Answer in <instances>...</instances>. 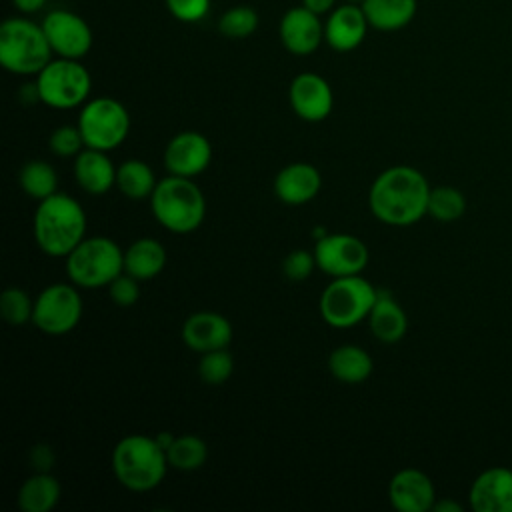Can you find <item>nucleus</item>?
<instances>
[{
  "instance_id": "f257e3e1",
  "label": "nucleus",
  "mask_w": 512,
  "mask_h": 512,
  "mask_svg": "<svg viewBox=\"0 0 512 512\" xmlns=\"http://www.w3.org/2000/svg\"><path fill=\"white\" fill-rule=\"evenodd\" d=\"M430 186L412 166H392L376 176L368 192L372 214L388 226H410L428 214Z\"/></svg>"
},
{
  "instance_id": "f03ea898",
  "label": "nucleus",
  "mask_w": 512,
  "mask_h": 512,
  "mask_svg": "<svg viewBox=\"0 0 512 512\" xmlns=\"http://www.w3.org/2000/svg\"><path fill=\"white\" fill-rule=\"evenodd\" d=\"M32 230L44 254L68 256L86 238L84 208L76 198L56 192L38 202Z\"/></svg>"
},
{
  "instance_id": "7ed1b4c3",
  "label": "nucleus",
  "mask_w": 512,
  "mask_h": 512,
  "mask_svg": "<svg viewBox=\"0 0 512 512\" xmlns=\"http://www.w3.org/2000/svg\"><path fill=\"white\" fill-rule=\"evenodd\" d=\"M166 450L154 436L128 434L112 450V470L116 480L132 492L156 488L168 468Z\"/></svg>"
},
{
  "instance_id": "20e7f679",
  "label": "nucleus",
  "mask_w": 512,
  "mask_h": 512,
  "mask_svg": "<svg viewBox=\"0 0 512 512\" xmlns=\"http://www.w3.org/2000/svg\"><path fill=\"white\" fill-rule=\"evenodd\" d=\"M150 208L166 230L188 234L204 222L206 198L192 178L170 174L156 184L150 196Z\"/></svg>"
},
{
  "instance_id": "39448f33",
  "label": "nucleus",
  "mask_w": 512,
  "mask_h": 512,
  "mask_svg": "<svg viewBox=\"0 0 512 512\" xmlns=\"http://www.w3.org/2000/svg\"><path fill=\"white\" fill-rule=\"evenodd\" d=\"M52 48L42 24L28 18H8L0 26V64L20 76L38 74L50 60Z\"/></svg>"
},
{
  "instance_id": "423d86ee",
  "label": "nucleus",
  "mask_w": 512,
  "mask_h": 512,
  "mask_svg": "<svg viewBox=\"0 0 512 512\" xmlns=\"http://www.w3.org/2000/svg\"><path fill=\"white\" fill-rule=\"evenodd\" d=\"M66 272L78 288L108 286L124 272V252L112 238H84L66 256Z\"/></svg>"
},
{
  "instance_id": "0eeeda50",
  "label": "nucleus",
  "mask_w": 512,
  "mask_h": 512,
  "mask_svg": "<svg viewBox=\"0 0 512 512\" xmlns=\"http://www.w3.org/2000/svg\"><path fill=\"white\" fill-rule=\"evenodd\" d=\"M378 290L360 274L334 278L320 296V314L332 328H352L368 318Z\"/></svg>"
},
{
  "instance_id": "6e6552de",
  "label": "nucleus",
  "mask_w": 512,
  "mask_h": 512,
  "mask_svg": "<svg viewBox=\"0 0 512 512\" xmlns=\"http://www.w3.org/2000/svg\"><path fill=\"white\" fill-rule=\"evenodd\" d=\"M36 88L42 104L58 110H70L86 104L92 80L80 60L58 56L36 74Z\"/></svg>"
},
{
  "instance_id": "1a4fd4ad",
  "label": "nucleus",
  "mask_w": 512,
  "mask_h": 512,
  "mask_svg": "<svg viewBox=\"0 0 512 512\" xmlns=\"http://www.w3.org/2000/svg\"><path fill=\"white\" fill-rule=\"evenodd\" d=\"M78 128L86 148L110 152L126 140L130 132V114L122 102L110 96H98L82 106Z\"/></svg>"
},
{
  "instance_id": "9d476101",
  "label": "nucleus",
  "mask_w": 512,
  "mask_h": 512,
  "mask_svg": "<svg viewBox=\"0 0 512 512\" xmlns=\"http://www.w3.org/2000/svg\"><path fill=\"white\" fill-rule=\"evenodd\" d=\"M82 318L80 292L70 284H50L34 300L32 322L38 330L50 336L68 334Z\"/></svg>"
},
{
  "instance_id": "9b49d317",
  "label": "nucleus",
  "mask_w": 512,
  "mask_h": 512,
  "mask_svg": "<svg viewBox=\"0 0 512 512\" xmlns=\"http://www.w3.org/2000/svg\"><path fill=\"white\" fill-rule=\"evenodd\" d=\"M314 258L322 272L332 278L360 274L368 264V246L352 234H326L316 240Z\"/></svg>"
},
{
  "instance_id": "f8f14e48",
  "label": "nucleus",
  "mask_w": 512,
  "mask_h": 512,
  "mask_svg": "<svg viewBox=\"0 0 512 512\" xmlns=\"http://www.w3.org/2000/svg\"><path fill=\"white\" fill-rule=\"evenodd\" d=\"M50 48L60 58L80 60L92 48V30L88 22L68 10H52L42 20Z\"/></svg>"
},
{
  "instance_id": "ddd939ff",
  "label": "nucleus",
  "mask_w": 512,
  "mask_h": 512,
  "mask_svg": "<svg viewBox=\"0 0 512 512\" xmlns=\"http://www.w3.org/2000/svg\"><path fill=\"white\" fill-rule=\"evenodd\" d=\"M212 160L210 140L194 130L176 134L164 150V166L168 174L192 178L208 168Z\"/></svg>"
},
{
  "instance_id": "4468645a",
  "label": "nucleus",
  "mask_w": 512,
  "mask_h": 512,
  "mask_svg": "<svg viewBox=\"0 0 512 512\" xmlns=\"http://www.w3.org/2000/svg\"><path fill=\"white\" fill-rule=\"evenodd\" d=\"M288 98L296 116L306 122H320L328 118L334 106L330 84L314 72L298 74L288 88Z\"/></svg>"
},
{
  "instance_id": "2eb2a0df",
  "label": "nucleus",
  "mask_w": 512,
  "mask_h": 512,
  "mask_svg": "<svg viewBox=\"0 0 512 512\" xmlns=\"http://www.w3.org/2000/svg\"><path fill=\"white\" fill-rule=\"evenodd\" d=\"M280 40L282 46L296 56L312 54L324 40V24L320 16L304 4L296 6L280 20Z\"/></svg>"
},
{
  "instance_id": "dca6fc26",
  "label": "nucleus",
  "mask_w": 512,
  "mask_h": 512,
  "mask_svg": "<svg viewBox=\"0 0 512 512\" xmlns=\"http://www.w3.org/2000/svg\"><path fill=\"white\" fill-rule=\"evenodd\" d=\"M182 340L194 352L226 348L232 340V324L218 312H194L182 324Z\"/></svg>"
},
{
  "instance_id": "f3484780",
  "label": "nucleus",
  "mask_w": 512,
  "mask_h": 512,
  "mask_svg": "<svg viewBox=\"0 0 512 512\" xmlns=\"http://www.w3.org/2000/svg\"><path fill=\"white\" fill-rule=\"evenodd\" d=\"M388 496L398 512H426L436 502L432 480L416 468L396 472L388 486Z\"/></svg>"
},
{
  "instance_id": "a211bd4d",
  "label": "nucleus",
  "mask_w": 512,
  "mask_h": 512,
  "mask_svg": "<svg viewBox=\"0 0 512 512\" xmlns=\"http://www.w3.org/2000/svg\"><path fill=\"white\" fill-rule=\"evenodd\" d=\"M468 498L476 512H512V470L504 466L484 470L472 482Z\"/></svg>"
},
{
  "instance_id": "6ab92c4d",
  "label": "nucleus",
  "mask_w": 512,
  "mask_h": 512,
  "mask_svg": "<svg viewBox=\"0 0 512 512\" xmlns=\"http://www.w3.org/2000/svg\"><path fill=\"white\" fill-rule=\"evenodd\" d=\"M368 26L362 6L346 2L330 12L324 24V40L336 52H350L362 44Z\"/></svg>"
},
{
  "instance_id": "aec40b11",
  "label": "nucleus",
  "mask_w": 512,
  "mask_h": 512,
  "mask_svg": "<svg viewBox=\"0 0 512 512\" xmlns=\"http://www.w3.org/2000/svg\"><path fill=\"white\" fill-rule=\"evenodd\" d=\"M322 188L320 170L308 162H292L274 178L276 196L290 206H300L318 196Z\"/></svg>"
},
{
  "instance_id": "412c9836",
  "label": "nucleus",
  "mask_w": 512,
  "mask_h": 512,
  "mask_svg": "<svg viewBox=\"0 0 512 512\" xmlns=\"http://www.w3.org/2000/svg\"><path fill=\"white\" fill-rule=\"evenodd\" d=\"M116 170L104 150L82 148L74 156V178L78 186L92 196H102L116 186Z\"/></svg>"
},
{
  "instance_id": "4be33fe9",
  "label": "nucleus",
  "mask_w": 512,
  "mask_h": 512,
  "mask_svg": "<svg viewBox=\"0 0 512 512\" xmlns=\"http://www.w3.org/2000/svg\"><path fill=\"white\" fill-rule=\"evenodd\" d=\"M368 324L372 334L384 344H394L402 340L408 330L406 312L388 290H378V298L368 314Z\"/></svg>"
},
{
  "instance_id": "5701e85b",
  "label": "nucleus",
  "mask_w": 512,
  "mask_h": 512,
  "mask_svg": "<svg viewBox=\"0 0 512 512\" xmlns=\"http://www.w3.org/2000/svg\"><path fill=\"white\" fill-rule=\"evenodd\" d=\"M166 250L156 238H138L124 250V272L138 280H150L164 270Z\"/></svg>"
},
{
  "instance_id": "b1692460",
  "label": "nucleus",
  "mask_w": 512,
  "mask_h": 512,
  "mask_svg": "<svg viewBox=\"0 0 512 512\" xmlns=\"http://www.w3.org/2000/svg\"><path fill=\"white\" fill-rule=\"evenodd\" d=\"M416 0H364L362 10L368 24L380 32H394L412 22L416 16Z\"/></svg>"
},
{
  "instance_id": "393cba45",
  "label": "nucleus",
  "mask_w": 512,
  "mask_h": 512,
  "mask_svg": "<svg viewBox=\"0 0 512 512\" xmlns=\"http://www.w3.org/2000/svg\"><path fill=\"white\" fill-rule=\"evenodd\" d=\"M328 370L340 382L360 384L372 374V358L364 348L344 344L330 352Z\"/></svg>"
},
{
  "instance_id": "a878e982",
  "label": "nucleus",
  "mask_w": 512,
  "mask_h": 512,
  "mask_svg": "<svg viewBox=\"0 0 512 512\" xmlns=\"http://www.w3.org/2000/svg\"><path fill=\"white\" fill-rule=\"evenodd\" d=\"M60 482L48 472H36L26 478L18 490L22 512H50L60 500Z\"/></svg>"
},
{
  "instance_id": "bb28decb",
  "label": "nucleus",
  "mask_w": 512,
  "mask_h": 512,
  "mask_svg": "<svg viewBox=\"0 0 512 512\" xmlns=\"http://www.w3.org/2000/svg\"><path fill=\"white\" fill-rule=\"evenodd\" d=\"M156 184L152 168L138 158L124 160L116 170V188L130 200L150 198Z\"/></svg>"
},
{
  "instance_id": "cd10ccee",
  "label": "nucleus",
  "mask_w": 512,
  "mask_h": 512,
  "mask_svg": "<svg viewBox=\"0 0 512 512\" xmlns=\"http://www.w3.org/2000/svg\"><path fill=\"white\" fill-rule=\"evenodd\" d=\"M18 180H20V186H22L24 194L38 200V202L58 192L56 190L58 188L56 170L44 160L26 162L22 166L20 174H18Z\"/></svg>"
},
{
  "instance_id": "c85d7f7f",
  "label": "nucleus",
  "mask_w": 512,
  "mask_h": 512,
  "mask_svg": "<svg viewBox=\"0 0 512 512\" xmlns=\"http://www.w3.org/2000/svg\"><path fill=\"white\" fill-rule=\"evenodd\" d=\"M166 458L168 464L176 470H198L208 458V446L200 436L182 434L174 438V442L166 450Z\"/></svg>"
},
{
  "instance_id": "c756f323",
  "label": "nucleus",
  "mask_w": 512,
  "mask_h": 512,
  "mask_svg": "<svg viewBox=\"0 0 512 512\" xmlns=\"http://www.w3.org/2000/svg\"><path fill=\"white\" fill-rule=\"evenodd\" d=\"M466 210L464 194L454 186H438L430 190L428 214L440 222L458 220Z\"/></svg>"
},
{
  "instance_id": "7c9ffc66",
  "label": "nucleus",
  "mask_w": 512,
  "mask_h": 512,
  "mask_svg": "<svg viewBox=\"0 0 512 512\" xmlns=\"http://www.w3.org/2000/svg\"><path fill=\"white\" fill-rule=\"evenodd\" d=\"M0 314L10 326H24L32 320L34 302L26 290L10 286L0 294Z\"/></svg>"
},
{
  "instance_id": "2f4dec72",
  "label": "nucleus",
  "mask_w": 512,
  "mask_h": 512,
  "mask_svg": "<svg viewBox=\"0 0 512 512\" xmlns=\"http://www.w3.org/2000/svg\"><path fill=\"white\" fill-rule=\"evenodd\" d=\"M234 370V358L226 348L204 352L198 364V376L204 384L218 386L224 384Z\"/></svg>"
},
{
  "instance_id": "473e14b6",
  "label": "nucleus",
  "mask_w": 512,
  "mask_h": 512,
  "mask_svg": "<svg viewBox=\"0 0 512 512\" xmlns=\"http://www.w3.org/2000/svg\"><path fill=\"white\" fill-rule=\"evenodd\" d=\"M258 28V14L252 6H232L220 16L218 30L228 38H248Z\"/></svg>"
},
{
  "instance_id": "72a5a7b5",
  "label": "nucleus",
  "mask_w": 512,
  "mask_h": 512,
  "mask_svg": "<svg viewBox=\"0 0 512 512\" xmlns=\"http://www.w3.org/2000/svg\"><path fill=\"white\" fill-rule=\"evenodd\" d=\"M48 146L52 150V154L60 156V158H70V156H76L84 146V138L80 134V128L78 126H58L50 138H48Z\"/></svg>"
},
{
  "instance_id": "f704fd0d",
  "label": "nucleus",
  "mask_w": 512,
  "mask_h": 512,
  "mask_svg": "<svg viewBox=\"0 0 512 512\" xmlns=\"http://www.w3.org/2000/svg\"><path fill=\"white\" fill-rule=\"evenodd\" d=\"M138 278L130 276L128 272H122L120 276H116L110 284H108V294L112 298L114 304H118L120 308H128L134 306L140 298V286H138Z\"/></svg>"
},
{
  "instance_id": "c9c22d12",
  "label": "nucleus",
  "mask_w": 512,
  "mask_h": 512,
  "mask_svg": "<svg viewBox=\"0 0 512 512\" xmlns=\"http://www.w3.org/2000/svg\"><path fill=\"white\" fill-rule=\"evenodd\" d=\"M316 258H314V252H308V250H292L284 260H282V272L286 278L294 280V282H300V280H306L314 268H316Z\"/></svg>"
},
{
  "instance_id": "e433bc0d",
  "label": "nucleus",
  "mask_w": 512,
  "mask_h": 512,
  "mask_svg": "<svg viewBox=\"0 0 512 512\" xmlns=\"http://www.w3.org/2000/svg\"><path fill=\"white\" fill-rule=\"evenodd\" d=\"M166 8L182 22H198L208 14L210 0H166Z\"/></svg>"
},
{
  "instance_id": "4c0bfd02",
  "label": "nucleus",
  "mask_w": 512,
  "mask_h": 512,
  "mask_svg": "<svg viewBox=\"0 0 512 512\" xmlns=\"http://www.w3.org/2000/svg\"><path fill=\"white\" fill-rule=\"evenodd\" d=\"M32 464L38 468V472H48V468L54 464V452L46 444H38L30 452Z\"/></svg>"
},
{
  "instance_id": "58836bf2",
  "label": "nucleus",
  "mask_w": 512,
  "mask_h": 512,
  "mask_svg": "<svg viewBox=\"0 0 512 512\" xmlns=\"http://www.w3.org/2000/svg\"><path fill=\"white\" fill-rule=\"evenodd\" d=\"M302 4H304L308 10H312V12H316L318 16H322V14H328V12L334 10L336 0H302Z\"/></svg>"
},
{
  "instance_id": "ea45409f",
  "label": "nucleus",
  "mask_w": 512,
  "mask_h": 512,
  "mask_svg": "<svg viewBox=\"0 0 512 512\" xmlns=\"http://www.w3.org/2000/svg\"><path fill=\"white\" fill-rule=\"evenodd\" d=\"M14 6L22 12V14H34L38 10L44 8L46 0H12Z\"/></svg>"
},
{
  "instance_id": "a19ab883",
  "label": "nucleus",
  "mask_w": 512,
  "mask_h": 512,
  "mask_svg": "<svg viewBox=\"0 0 512 512\" xmlns=\"http://www.w3.org/2000/svg\"><path fill=\"white\" fill-rule=\"evenodd\" d=\"M432 510H436V512H462V506L454 500H440V502H434Z\"/></svg>"
},
{
  "instance_id": "79ce46f5",
  "label": "nucleus",
  "mask_w": 512,
  "mask_h": 512,
  "mask_svg": "<svg viewBox=\"0 0 512 512\" xmlns=\"http://www.w3.org/2000/svg\"><path fill=\"white\" fill-rule=\"evenodd\" d=\"M154 438H156V442H158V444H160L164 450H168V448H170V444L174 442V438H176V436H174L172 432H160V434H156Z\"/></svg>"
},
{
  "instance_id": "37998d69",
  "label": "nucleus",
  "mask_w": 512,
  "mask_h": 512,
  "mask_svg": "<svg viewBox=\"0 0 512 512\" xmlns=\"http://www.w3.org/2000/svg\"><path fill=\"white\" fill-rule=\"evenodd\" d=\"M344 2H348V4H360V6H362L364 0H344Z\"/></svg>"
}]
</instances>
